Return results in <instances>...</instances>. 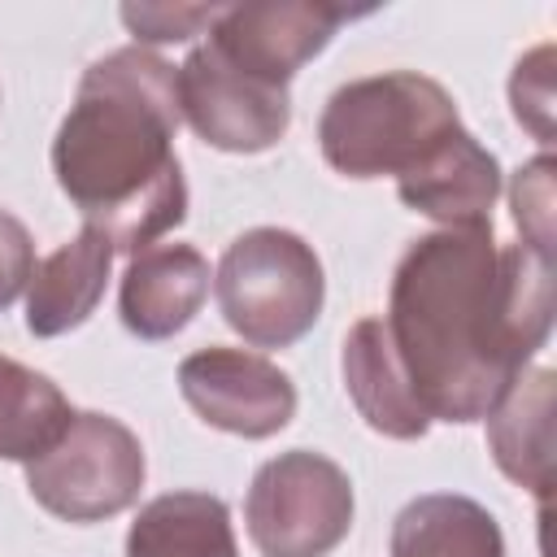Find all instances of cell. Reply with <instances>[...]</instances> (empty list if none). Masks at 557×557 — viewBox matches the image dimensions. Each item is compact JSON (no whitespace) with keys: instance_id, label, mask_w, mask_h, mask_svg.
I'll list each match as a JSON object with an SVG mask.
<instances>
[{"instance_id":"6da1fadb","label":"cell","mask_w":557,"mask_h":557,"mask_svg":"<svg viewBox=\"0 0 557 557\" xmlns=\"http://www.w3.org/2000/svg\"><path fill=\"white\" fill-rule=\"evenodd\" d=\"M383 326L426 418L479 422L553 331V261L492 222L440 226L396 261Z\"/></svg>"},{"instance_id":"7a4b0ae2","label":"cell","mask_w":557,"mask_h":557,"mask_svg":"<svg viewBox=\"0 0 557 557\" xmlns=\"http://www.w3.org/2000/svg\"><path fill=\"white\" fill-rule=\"evenodd\" d=\"M178 122L174 65L139 44L104 52L78 78L52 139V174L113 252H139L187 218Z\"/></svg>"},{"instance_id":"3957f363","label":"cell","mask_w":557,"mask_h":557,"mask_svg":"<svg viewBox=\"0 0 557 557\" xmlns=\"http://www.w3.org/2000/svg\"><path fill=\"white\" fill-rule=\"evenodd\" d=\"M457 126L461 117L444 83L418 70H387L331 91L318 117V148L348 178H400Z\"/></svg>"},{"instance_id":"277c9868","label":"cell","mask_w":557,"mask_h":557,"mask_svg":"<svg viewBox=\"0 0 557 557\" xmlns=\"http://www.w3.org/2000/svg\"><path fill=\"white\" fill-rule=\"evenodd\" d=\"M213 296L235 335L252 348H287L313 331L326 296L313 244L283 226H252L226 244Z\"/></svg>"},{"instance_id":"5b68a950","label":"cell","mask_w":557,"mask_h":557,"mask_svg":"<svg viewBox=\"0 0 557 557\" xmlns=\"http://www.w3.org/2000/svg\"><path fill=\"white\" fill-rule=\"evenodd\" d=\"M148 461L139 435L113 413H74L70 426L26 461V492L65 522H100L139 500Z\"/></svg>"},{"instance_id":"8992f818","label":"cell","mask_w":557,"mask_h":557,"mask_svg":"<svg viewBox=\"0 0 557 557\" xmlns=\"http://www.w3.org/2000/svg\"><path fill=\"white\" fill-rule=\"evenodd\" d=\"M244 522L261 557H326L352 527V483L322 453H278L252 474Z\"/></svg>"},{"instance_id":"52a82bcc","label":"cell","mask_w":557,"mask_h":557,"mask_svg":"<svg viewBox=\"0 0 557 557\" xmlns=\"http://www.w3.org/2000/svg\"><path fill=\"white\" fill-rule=\"evenodd\" d=\"M178 113L191 131L222 152H261L287 135L292 96L239 65H231L209 44H196L174 70Z\"/></svg>"},{"instance_id":"ba28073f","label":"cell","mask_w":557,"mask_h":557,"mask_svg":"<svg viewBox=\"0 0 557 557\" xmlns=\"http://www.w3.org/2000/svg\"><path fill=\"white\" fill-rule=\"evenodd\" d=\"M370 9H348L331 0H261V4H222L205 44L231 65L287 87L292 74L313 61L331 35Z\"/></svg>"},{"instance_id":"9c48e42d","label":"cell","mask_w":557,"mask_h":557,"mask_svg":"<svg viewBox=\"0 0 557 557\" xmlns=\"http://www.w3.org/2000/svg\"><path fill=\"white\" fill-rule=\"evenodd\" d=\"M178 392L209 426L239 440H270L296 418V383L248 348H196L178 361Z\"/></svg>"},{"instance_id":"30bf717a","label":"cell","mask_w":557,"mask_h":557,"mask_svg":"<svg viewBox=\"0 0 557 557\" xmlns=\"http://www.w3.org/2000/svg\"><path fill=\"white\" fill-rule=\"evenodd\" d=\"M396 191L413 213L440 222L444 231L487 226L500 196V165L466 126H457L409 174L396 178Z\"/></svg>"},{"instance_id":"8fae6325","label":"cell","mask_w":557,"mask_h":557,"mask_svg":"<svg viewBox=\"0 0 557 557\" xmlns=\"http://www.w3.org/2000/svg\"><path fill=\"white\" fill-rule=\"evenodd\" d=\"M209 261L191 244H148L131 252L122 274L117 313L122 326L139 339H170L178 335L209 296Z\"/></svg>"},{"instance_id":"7c38bea8","label":"cell","mask_w":557,"mask_h":557,"mask_svg":"<svg viewBox=\"0 0 557 557\" xmlns=\"http://www.w3.org/2000/svg\"><path fill=\"white\" fill-rule=\"evenodd\" d=\"M109 265H113V244L91 226H83L57 252L35 261V274L26 283V331L52 339L83 326L104 296Z\"/></svg>"},{"instance_id":"4fadbf2b","label":"cell","mask_w":557,"mask_h":557,"mask_svg":"<svg viewBox=\"0 0 557 557\" xmlns=\"http://www.w3.org/2000/svg\"><path fill=\"white\" fill-rule=\"evenodd\" d=\"M339 370H344V387H348L357 413L366 418V426H374L387 440H422L426 435L431 418L418 405V396L396 361L383 318H361L344 335Z\"/></svg>"},{"instance_id":"5bb4252c","label":"cell","mask_w":557,"mask_h":557,"mask_svg":"<svg viewBox=\"0 0 557 557\" xmlns=\"http://www.w3.org/2000/svg\"><path fill=\"white\" fill-rule=\"evenodd\" d=\"M487 448L505 479L540 500L553 487V370L527 366L487 409Z\"/></svg>"},{"instance_id":"9a60e30c","label":"cell","mask_w":557,"mask_h":557,"mask_svg":"<svg viewBox=\"0 0 557 557\" xmlns=\"http://www.w3.org/2000/svg\"><path fill=\"white\" fill-rule=\"evenodd\" d=\"M126 557H239L226 500L213 492L152 496L126 531Z\"/></svg>"},{"instance_id":"2e32d148","label":"cell","mask_w":557,"mask_h":557,"mask_svg":"<svg viewBox=\"0 0 557 557\" xmlns=\"http://www.w3.org/2000/svg\"><path fill=\"white\" fill-rule=\"evenodd\" d=\"M392 557H505V535L479 500L426 492L396 513Z\"/></svg>"},{"instance_id":"e0dca14e","label":"cell","mask_w":557,"mask_h":557,"mask_svg":"<svg viewBox=\"0 0 557 557\" xmlns=\"http://www.w3.org/2000/svg\"><path fill=\"white\" fill-rule=\"evenodd\" d=\"M70 418L74 409L48 374L0 352V457L4 461H22V466L35 461L70 426Z\"/></svg>"},{"instance_id":"ac0fdd59","label":"cell","mask_w":557,"mask_h":557,"mask_svg":"<svg viewBox=\"0 0 557 557\" xmlns=\"http://www.w3.org/2000/svg\"><path fill=\"white\" fill-rule=\"evenodd\" d=\"M509 205H513V222L522 231L518 244L535 248L540 257H553V157L548 152H540L535 161H527L513 174Z\"/></svg>"},{"instance_id":"d6986e66","label":"cell","mask_w":557,"mask_h":557,"mask_svg":"<svg viewBox=\"0 0 557 557\" xmlns=\"http://www.w3.org/2000/svg\"><path fill=\"white\" fill-rule=\"evenodd\" d=\"M509 104H513V117H518L540 144L553 139V44H540L535 52H527V57L513 65Z\"/></svg>"},{"instance_id":"ffe728a7","label":"cell","mask_w":557,"mask_h":557,"mask_svg":"<svg viewBox=\"0 0 557 557\" xmlns=\"http://www.w3.org/2000/svg\"><path fill=\"white\" fill-rule=\"evenodd\" d=\"M222 4H122V22L139 44H183L213 26Z\"/></svg>"},{"instance_id":"44dd1931","label":"cell","mask_w":557,"mask_h":557,"mask_svg":"<svg viewBox=\"0 0 557 557\" xmlns=\"http://www.w3.org/2000/svg\"><path fill=\"white\" fill-rule=\"evenodd\" d=\"M35 274V239L26 222L9 209H0V309H9Z\"/></svg>"}]
</instances>
